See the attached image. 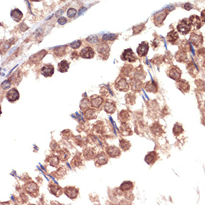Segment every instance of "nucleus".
Instances as JSON below:
<instances>
[{
  "mask_svg": "<svg viewBox=\"0 0 205 205\" xmlns=\"http://www.w3.org/2000/svg\"><path fill=\"white\" fill-rule=\"evenodd\" d=\"M191 24L187 19H182L178 26V30L182 35H187L191 30Z\"/></svg>",
  "mask_w": 205,
  "mask_h": 205,
  "instance_id": "1",
  "label": "nucleus"
},
{
  "mask_svg": "<svg viewBox=\"0 0 205 205\" xmlns=\"http://www.w3.org/2000/svg\"><path fill=\"white\" fill-rule=\"evenodd\" d=\"M94 159H95V165L98 167L105 165V164L108 163V155L105 154V152H100L98 154H96Z\"/></svg>",
  "mask_w": 205,
  "mask_h": 205,
  "instance_id": "2",
  "label": "nucleus"
},
{
  "mask_svg": "<svg viewBox=\"0 0 205 205\" xmlns=\"http://www.w3.org/2000/svg\"><path fill=\"white\" fill-rule=\"evenodd\" d=\"M115 87L119 91L127 92L129 90V84L124 78H121L116 82Z\"/></svg>",
  "mask_w": 205,
  "mask_h": 205,
  "instance_id": "3",
  "label": "nucleus"
},
{
  "mask_svg": "<svg viewBox=\"0 0 205 205\" xmlns=\"http://www.w3.org/2000/svg\"><path fill=\"white\" fill-rule=\"evenodd\" d=\"M122 58L123 60H127L129 62H135L137 60V57L134 55V53L133 52L132 49H127L123 51Z\"/></svg>",
  "mask_w": 205,
  "mask_h": 205,
  "instance_id": "4",
  "label": "nucleus"
},
{
  "mask_svg": "<svg viewBox=\"0 0 205 205\" xmlns=\"http://www.w3.org/2000/svg\"><path fill=\"white\" fill-rule=\"evenodd\" d=\"M64 193L70 199H75L78 197V190L74 187H67L64 189Z\"/></svg>",
  "mask_w": 205,
  "mask_h": 205,
  "instance_id": "5",
  "label": "nucleus"
},
{
  "mask_svg": "<svg viewBox=\"0 0 205 205\" xmlns=\"http://www.w3.org/2000/svg\"><path fill=\"white\" fill-rule=\"evenodd\" d=\"M106 152L107 154L110 158H118L121 155V151L119 148H117V146H110L106 148Z\"/></svg>",
  "mask_w": 205,
  "mask_h": 205,
  "instance_id": "6",
  "label": "nucleus"
},
{
  "mask_svg": "<svg viewBox=\"0 0 205 205\" xmlns=\"http://www.w3.org/2000/svg\"><path fill=\"white\" fill-rule=\"evenodd\" d=\"M169 76L174 81H178L181 78V70L176 66H173L169 71Z\"/></svg>",
  "mask_w": 205,
  "mask_h": 205,
  "instance_id": "7",
  "label": "nucleus"
},
{
  "mask_svg": "<svg viewBox=\"0 0 205 205\" xmlns=\"http://www.w3.org/2000/svg\"><path fill=\"white\" fill-rule=\"evenodd\" d=\"M149 49V45L147 42H142L140 44L137 49V55L140 57H144L148 54Z\"/></svg>",
  "mask_w": 205,
  "mask_h": 205,
  "instance_id": "8",
  "label": "nucleus"
},
{
  "mask_svg": "<svg viewBox=\"0 0 205 205\" xmlns=\"http://www.w3.org/2000/svg\"><path fill=\"white\" fill-rule=\"evenodd\" d=\"M94 55H95V51L92 49V48L89 47V46L84 48L80 52V56L83 58H87V59L92 58Z\"/></svg>",
  "mask_w": 205,
  "mask_h": 205,
  "instance_id": "9",
  "label": "nucleus"
},
{
  "mask_svg": "<svg viewBox=\"0 0 205 205\" xmlns=\"http://www.w3.org/2000/svg\"><path fill=\"white\" fill-rule=\"evenodd\" d=\"M49 190L51 193L56 196V197H59L63 193V190H62L61 187L58 186L56 183H50L49 186Z\"/></svg>",
  "mask_w": 205,
  "mask_h": 205,
  "instance_id": "10",
  "label": "nucleus"
},
{
  "mask_svg": "<svg viewBox=\"0 0 205 205\" xmlns=\"http://www.w3.org/2000/svg\"><path fill=\"white\" fill-rule=\"evenodd\" d=\"M177 87L181 92H183V93H186V92L190 91V84H189L187 81H185V80H182L181 79V78H180L179 80H178Z\"/></svg>",
  "mask_w": 205,
  "mask_h": 205,
  "instance_id": "11",
  "label": "nucleus"
},
{
  "mask_svg": "<svg viewBox=\"0 0 205 205\" xmlns=\"http://www.w3.org/2000/svg\"><path fill=\"white\" fill-rule=\"evenodd\" d=\"M55 72V68L51 64H47V65L43 66L41 69V73L45 77H51Z\"/></svg>",
  "mask_w": 205,
  "mask_h": 205,
  "instance_id": "12",
  "label": "nucleus"
},
{
  "mask_svg": "<svg viewBox=\"0 0 205 205\" xmlns=\"http://www.w3.org/2000/svg\"><path fill=\"white\" fill-rule=\"evenodd\" d=\"M190 42H191L194 46H196V47H199V46H201V44H202L204 39H203V37L201 35H199L196 33H194L193 32V33L192 34L191 36H190Z\"/></svg>",
  "mask_w": 205,
  "mask_h": 205,
  "instance_id": "13",
  "label": "nucleus"
},
{
  "mask_svg": "<svg viewBox=\"0 0 205 205\" xmlns=\"http://www.w3.org/2000/svg\"><path fill=\"white\" fill-rule=\"evenodd\" d=\"M7 99L10 102H14V101L18 100L19 98V93L18 90L17 89H11L8 92L6 95Z\"/></svg>",
  "mask_w": 205,
  "mask_h": 205,
  "instance_id": "14",
  "label": "nucleus"
},
{
  "mask_svg": "<svg viewBox=\"0 0 205 205\" xmlns=\"http://www.w3.org/2000/svg\"><path fill=\"white\" fill-rule=\"evenodd\" d=\"M103 103H104V99L101 96H94L90 99V105L94 108H100Z\"/></svg>",
  "mask_w": 205,
  "mask_h": 205,
  "instance_id": "15",
  "label": "nucleus"
},
{
  "mask_svg": "<svg viewBox=\"0 0 205 205\" xmlns=\"http://www.w3.org/2000/svg\"><path fill=\"white\" fill-rule=\"evenodd\" d=\"M131 87L133 92H140L142 88V83L141 80L137 79L136 78H133L132 80H131Z\"/></svg>",
  "mask_w": 205,
  "mask_h": 205,
  "instance_id": "16",
  "label": "nucleus"
},
{
  "mask_svg": "<svg viewBox=\"0 0 205 205\" xmlns=\"http://www.w3.org/2000/svg\"><path fill=\"white\" fill-rule=\"evenodd\" d=\"M119 132L121 133L122 136H130V135L132 134L131 126L126 122L122 123L120 128H119Z\"/></svg>",
  "mask_w": 205,
  "mask_h": 205,
  "instance_id": "17",
  "label": "nucleus"
},
{
  "mask_svg": "<svg viewBox=\"0 0 205 205\" xmlns=\"http://www.w3.org/2000/svg\"><path fill=\"white\" fill-rule=\"evenodd\" d=\"M158 158V155L157 154L156 151H153L149 152L146 156L145 157V161L146 163L149 164V165H152L155 162L157 161Z\"/></svg>",
  "mask_w": 205,
  "mask_h": 205,
  "instance_id": "18",
  "label": "nucleus"
},
{
  "mask_svg": "<svg viewBox=\"0 0 205 205\" xmlns=\"http://www.w3.org/2000/svg\"><path fill=\"white\" fill-rule=\"evenodd\" d=\"M150 129L151 133L157 137L162 136V134L164 133L163 128L159 123H154L150 127Z\"/></svg>",
  "mask_w": 205,
  "mask_h": 205,
  "instance_id": "19",
  "label": "nucleus"
},
{
  "mask_svg": "<svg viewBox=\"0 0 205 205\" xmlns=\"http://www.w3.org/2000/svg\"><path fill=\"white\" fill-rule=\"evenodd\" d=\"M83 154L85 159L89 160H92L95 158V157L96 156V152L94 149L88 148V149H84V151H83Z\"/></svg>",
  "mask_w": 205,
  "mask_h": 205,
  "instance_id": "20",
  "label": "nucleus"
},
{
  "mask_svg": "<svg viewBox=\"0 0 205 205\" xmlns=\"http://www.w3.org/2000/svg\"><path fill=\"white\" fill-rule=\"evenodd\" d=\"M84 117L88 120H92L95 119L97 117V111L96 110V108H88L84 111Z\"/></svg>",
  "mask_w": 205,
  "mask_h": 205,
  "instance_id": "21",
  "label": "nucleus"
},
{
  "mask_svg": "<svg viewBox=\"0 0 205 205\" xmlns=\"http://www.w3.org/2000/svg\"><path fill=\"white\" fill-rule=\"evenodd\" d=\"M104 110L108 113H113L116 111V110H117V106H116V104L114 102L107 101L104 105Z\"/></svg>",
  "mask_w": 205,
  "mask_h": 205,
  "instance_id": "22",
  "label": "nucleus"
},
{
  "mask_svg": "<svg viewBox=\"0 0 205 205\" xmlns=\"http://www.w3.org/2000/svg\"><path fill=\"white\" fill-rule=\"evenodd\" d=\"M25 190L26 191L30 193L31 195L36 193V192L38 191V187L37 186V184L34 182L28 183L25 186Z\"/></svg>",
  "mask_w": 205,
  "mask_h": 205,
  "instance_id": "23",
  "label": "nucleus"
},
{
  "mask_svg": "<svg viewBox=\"0 0 205 205\" xmlns=\"http://www.w3.org/2000/svg\"><path fill=\"white\" fill-rule=\"evenodd\" d=\"M144 89L147 92H158V86H157L156 83L154 81H149L144 86Z\"/></svg>",
  "mask_w": 205,
  "mask_h": 205,
  "instance_id": "24",
  "label": "nucleus"
},
{
  "mask_svg": "<svg viewBox=\"0 0 205 205\" xmlns=\"http://www.w3.org/2000/svg\"><path fill=\"white\" fill-rule=\"evenodd\" d=\"M166 38L169 43H171L172 44H175L176 42L178 40V39H179V36H178L177 32L174 31V30H172V31H171L169 33H168Z\"/></svg>",
  "mask_w": 205,
  "mask_h": 205,
  "instance_id": "25",
  "label": "nucleus"
},
{
  "mask_svg": "<svg viewBox=\"0 0 205 205\" xmlns=\"http://www.w3.org/2000/svg\"><path fill=\"white\" fill-rule=\"evenodd\" d=\"M46 53H47V51L45 50L39 51L37 54L32 55L31 58H30V60H31L32 62H34V63H37V62L40 61V60L43 58V57L46 55Z\"/></svg>",
  "mask_w": 205,
  "mask_h": 205,
  "instance_id": "26",
  "label": "nucleus"
},
{
  "mask_svg": "<svg viewBox=\"0 0 205 205\" xmlns=\"http://www.w3.org/2000/svg\"><path fill=\"white\" fill-rule=\"evenodd\" d=\"M133 188V182L129 181H124V182L121 184V186L119 187V190H120L122 192L131 191Z\"/></svg>",
  "mask_w": 205,
  "mask_h": 205,
  "instance_id": "27",
  "label": "nucleus"
},
{
  "mask_svg": "<svg viewBox=\"0 0 205 205\" xmlns=\"http://www.w3.org/2000/svg\"><path fill=\"white\" fill-rule=\"evenodd\" d=\"M97 50L99 51V54L101 55H108V53H109V51H110V49H109V46H108V44L105 43H100L99 44V46H97Z\"/></svg>",
  "mask_w": 205,
  "mask_h": 205,
  "instance_id": "28",
  "label": "nucleus"
},
{
  "mask_svg": "<svg viewBox=\"0 0 205 205\" xmlns=\"http://www.w3.org/2000/svg\"><path fill=\"white\" fill-rule=\"evenodd\" d=\"M190 23L191 24V26H194L195 28L199 29L201 28V19L198 16L196 15H192V17H190Z\"/></svg>",
  "mask_w": 205,
  "mask_h": 205,
  "instance_id": "29",
  "label": "nucleus"
},
{
  "mask_svg": "<svg viewBox=\"0 0 205 205\" xmlns=\"http://www.w3.org/2000/svg\"><path fill=\"white\" fill-rule=\"evenodd\" d=\"M118 119L119 121H120L121 123L127 122L128 120L130 119V114L127 110H122L118 115Z\"/></svg>",
  "mask_w": 205,
  "mask_h": 205,
  "instance_id": "30",
  "label": "nucleus"
},
{
  "mask_svg": "<svg viewBox=\"0 0 205 205\" xmlns=\"http://www.w3.org/2000/svg\"><path fill=\"white\" fill-rule=\"evenodd\" d=\"M167 10H163L160 13H158L156 14V16L154 17V22L157 23V24H160V23H163V21L164 20V19L166 18L167 15Z\"/></svg>",
  "mask_w": 205,
  "mask_h": 205,
  "instance_id": "31",
  "label": "nucleus"
},
{
  "mask_svg": "<svg viewBox=\"0 0 205 205\" xmlns=\"http://www.w3.org/2000/svg\"><path fill=\"white\" fill-rule=\"evenodd\" d=\"M10 16H11L12 19H14L16 22H19L23 17V14L20 10L18 9H14L10 13Z\"/></svg>",
  "mask_w": 205,
  "mask_h": 205,
  "instance_id": "32",
  "label": "nucleus"
},
{
  "mask_svg": "<svg viewBox=\"0 0 205 205\" xmlns=\"http://www.w3.org/2000/svg\"><path fill=\"white\" fill-rule=\"evenodd\" d=\"M90 106H91L90 105V100L87 98H84V99H82L81 103H80V108H81V111L83 112L90 108Z\"/></svg>",
  "mask_w": 205,
  "mask_h": 205,
  "instance_id": "33",
  "label": "nucleus"
},
{
  "mask_svg": "<svg viewBox=\"0 0 205 205\" xmlns=\"http://www.w3.org/2000/svg\"><path fill=\"white\" fill-rule=\"evenodd\" d=\"M69 67V63L67 60H62L60 63L58 64V71L60 72H67Z\"/></svg>",
  "mask_w": 205,
  "mask_h": 205,
  "instance_id": "34",
  "label": "nucleus"
},
{
  "mask_svg": "<svg viewBox=\"0 0 205 205\" xmlns=\"http://www.w3.org/2000/svg\"><path fill=\"white\" fill-rule=\"evenodd\" d=\"M119 147H120L121 149H122L123 151H128L129 150L130 148L131 147V144L128 140H121L119 141Z\"/></svg>",
  "mask_w": 205,
  "mask_h": 205,
  "instance_id": "35",
  "label": "nucleus"
},
{
  "mask_svg": "<svg viewBox=\"0 0 205 205\" xmlns=\"http://www.w3.org/2000/svg\"><path fill=\"white\" fill-rule=\"evenodd\" d=\"M66 48L67 46H59V47H56L54 49V55H56L57 57H62L66 54Z\"/></svg>",
  "mask_w": 205,
  "mask_h": 205,
  "instance_id": "36",
  "label": "nucleus"
},
{
  "mask_svg": "<svg viewBox=\"0 0 205 205\" xmlns=\"http://www.w3.org/2000/svg\"><path fill=\"white\" fill-rule=\"evenodd\" d=\"M53 176L55 177L56 178H63L64 175H65L66 173H67V169L64 168V166L60 167L56 172H53Z\"/></svg>",
  "mask_w": 205,
  "mask_h": 205,
  "instance_id": "37",
  "label": "nucleus"
},
{
  "mask_svg": "<svg viewBox=\"0 0 205 205\" xmlns=\"http://www.w3.org/2000/svg\"><path fill=\"white\" fill-rule=\"evenodd\" d=\"M69 157H70V154L66 149H62V150L59 151V156H58L59 160H62V161H66L69 159Z\"/></svg>",
  "mask_w": 205,
  "mask_h": 205,
  "instance_id": "38",
  "label": "nucleus"
},
{
  "mask_svg": "<svg viewBox=\"0 0 205 205\" xmlns=\"http://www.w3.org/2000/svg\"><path fill=\"white\" fill-rule=\"evenodd\" d=\"M136 98H137L136 96H135L134 94L130 92V93H128L127 95L125 96V101L127 104L133 105L135 104V102H136Z\"/></svg>",
  "mask_w": 205,
  "mask_h": 205,
  "instance_id": "39",
  "label": "nucleus"
},
{
  "mask_svg": "<svg viewBox=\"0 0 205 205\" xmlns=\"http://www.w3.org/2000/svg\"><path fill=\"white\" fill-rule=\"evenodd\" d=\"M82 161H83V160L81 159V157L80 156L79 154H77L73 158L72 162H71V165H73L76 167L80 166H81L82 164H83V162Z\"/></svg>",
  "mask_w": 205,
  "mask_h": 205,
  "instance_id": "40",
  "label": "nucleus"
},
{
  "mask_svg": "<svg viewBox=\"0 0 205 205\" xmlns=\"http://www.w3.org/2000/svg\"><path fill=\"white\" fill-rule=\"evenodd\" d=\"M48 163H49V165H51V166H58V164H59V158L57 156H50L48 158Z\"/></svg>",
  "mask_w": 205,
  "mask_h": 205,
  "instance_id": "41",
  "label": "nucleus"
},
{
  "mask_svg": "<svg viewBox=\"0 0 205 205\" xmlns=\"http://www.w3.org/2000/svg\"><path fill=\"white\" fill-rule=\"evenodd\" d=\"M175 58L178 61L180 62H182L183 60H185V59H187L186 51L181 50V49L180 51H178L175 55Z\"/></svg>",
  "mask_w": 205,
  "mask_h": 205,
  "instance_id": "42",
  "label": "nucleus"
},
{
  "mask_svg": "<svg viewBox=\"0 0 205 205\" xmlns=\"http://www.w3.org/2000/svg\"><path fill=\"white\" fill-rule=\"evenodd\" d=\"M173 133L174 134V136H179L180 134H181L183 132V128L182 127V125H179L178 123H175L173 127Z\"/></svg>",
  "mask_w": 205,
  "mask_h": 205,
  "instance_id": "43",
  "label": "nucleus"
},
{
  "mask_svg": "<svg viewBox=\"0 0 205 205\" xmlns=\"http://www.w3.org/2000/svg\"><path fill=\"white\" fill-rule=\"evenodd\" d=\"M10 43H8V41H5V42H2L0 43V53L2 54H4V53L8 49V48L10 47Z\"/></svg>",
  "mask_w": 205,
  "mask_h": 205,
  "instance_id": "44",
  "label": "nucleus"
},
{
  "mask_svg": "<svg viewBox=\"0 0 205 205\" xmlns=\"http://www.w3.org/2000/svg\"><path fill=\"white\" fill-rule=\"evenodd\" d=\"M131 70H132V67H131L130 65H125V67H123V69H122V73L125 76H128L130 73L131 72Z\"/></svg>",
  "mask_w": 205,
  "mask_h": 205,
  "instance_id": "45",
  "label": "nucleus"
},
{
  "mask_svg": "<svg viewBox=\"0 0 205 205\" xmlns=\"http://www.w3.org/2000/svg\"><path fill=\"white\" fill-rule=\"evenodd\" d=\"M117 38V35H113V34H109V35H105L103 36V40L108 41V40H113Z\"/></svg>",
  "mask_w": 205,
  "mask_h": 205,
  "instance_id": "46",
  "label": "nucleus"
},
{
  "mask_svg": "<svg viewBox=\"0 0 205 205\" xmlns=\"http://www.w3.org/2000/svg\"><path fill=\"white\" fill-rule=\"evenodd\" d=\"M76 14H77V10L74 9V8H69V9L67 10V16H68V17H69V18H73V17L76 15Z\"/></svg>",
  "mask_w": 205,
  "mask_h": 205,
  "instance_id": "47",
  "label": "nucleus"
},
{
  "mask_svg": "<svg viewBox=\"0 0 205 205\" xmlns=\"http://www.w3.org/2000/svg\"><path fill=\"white\" fill-rule=\"evenodd\" d=\"M10 85H11V81H10V80H6V81H5L2 84L1 87L3 90H7V89L9 88Z\"/></svg>",
  "mask_w": 205,
  "mask_h": 205,
  "instance_id": "48",
  "label": "nucleus"
},
{
  "mask_svg": "<svg viewBox=\"0 0 205 205\" xmlns=\"http://www.w3.org/2000/svg\"><path fill=\"white\" fill-rule=\"evenodd\" d=\"M81 45V42L80 40H76V41H74V42L70 44V46L71 48L73 49H78V48L80 47Z\"/></svg>",
  "mask_w": 205,
  "mask_h": 205,
  "instance_id": "49",
  "label": "nucleus"
},
{
  "mask_svg": "<svg viewBox=\"0 0 205 205\" xmlns=\"http://www.w3.org/2000/svg\"><path fill=\"white\" fill-rule=\"evenodd\" d=\"M62 136H63V138L64 139H69L71 137V136L72 135V133L70 131H69V130H67V131H64L63 132H62Z\"/></svg>",
  "mask_w": 205,
  "mask_h": 205,
  "instance_id": "50",
  "label": "nucleus"
},
{
  "mask_svg": "<svg viewBox=\"0 0 205 205\" xmlns=\"http://www.w3.org/2000/svg\"><path fill=\"white\" fill-rule=\"evenodd\" d=\"M87 40L88 41H90V43H96V42H97V37H93V36H91V37H88V38H87Z\"/></svg>",
  "mask_w": 205,
  "mask_h": 205,
  "instance_id": "51",
  "label": "nucleus"
},
{
  "mask_svg": "<svg viewBox=\"0 0 205 205\" xmlns=\"http://www.w3.org/2000/svg\"><path fill=\"white\" fill-rule=\"evenodd\" d=\"M58 23L60 25H64L66 24V23H67V19L65 18V17H61V18H60L58 19Z\"/></svg>",
  "mask_w": 205,
  "mask_h": 205,
  "instance_id": "52",
  "label": "nucleus"
},
{
  "mask_svg": "<svg viewBox=\"0 0 205 205\" xmlns=\"http://www.w3.org/2000/svg\"><path fill=\"white\" fill-rule=\"evenodd\" d=\"M184 8L185 9H187V10H190L192 8V5H190V3H187V4L184 5Z\"/></svg>",
  "mask_w": 205,
  "mask_h": 205,
  "instance_id": "53",
  "label": "nucleus"
},
{
  "mask_svg": "<svg viewBox=\"0 0 205 205\" xmlns=\"http://www.w3.org/2000/svg\"><path fill=\"white\" fill-rule=\"evenodd\" d=\"M87 8H82L81 10H79V13H78V15H81V14L83 13V11H84V10H86Z\"/></svg>",
  "mask_w": 205,
  "mask_h": 205,
  "instance_id": "54",
  "label": "nucleus"
},
{
  "mask_svg": "<svg viewBox=\"0 0 205 205\" xmlns=\"http://www.w3.org/2000/svg\"><path fill=\"white\" fill-rule=\"evenodd\" d=\"M63 14V12H62V10H58V13H57V14H56V15L57 16H58V14H60V15H61V14Z\"/></svg>",
  "mask_w": 205,
  "mask_h": 205,
  "instance_id": "55",
  "label": "nucleus"
},
{
  "mask_svg": "<svg viewBox=\"0 0 205 205\" xmlns=\"http://www.w3.org/2000/svg\"><path fill=\"white\" fill-rule=\"evenodd\" d=\"M2 113V111H1V107H0V115H1Z\"/></svg>",
  "mask_w": 205,
  "mask_h": 205,
  "instance_id": "56",
  "label": "nucleus"
},
{
  "mask_svg": "<svg viewBox=\"0 0 205 205\" xmlns=\"http://www.w3.org/2000/svg\"><path fill=\"white\" fill-rule=\"evenodd\" d=\"M32 1H40V0H32Z\"/></svg>",
  "mask_w": 205,
  "mask_h": 205,
  "instance_id": "57",
  "label": "nucleus"
},
{
  "mask_svg": "<svg viewBox=\"0 0 205 205\" xmlns=\"http://www.w3.org/2000/svg\"><path fill=\"white\" fill-rule=\"evenodd\" d=\"M0 72H1V68H0Z\"/></svg>",
  "mask_w": 205,
  "mask_h": 205,
  "instance_id": "58",
  "label": "nucleus"
}]
</instances>
